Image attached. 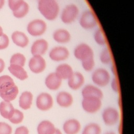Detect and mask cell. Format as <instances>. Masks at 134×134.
<instances>
[{
	"mask_svg": "<svg viewBox=\"0 0 134 134\" xmlns=\"http://www.w3.org/2000/svg\"><path fill=\"white\" fill-rule=\"evenodd\" d=\"M37 9L44 18L50 21L55 20L60 12L57 0H37Z\"/></svg>",
	"mask_w": 134,
	"mask_h": 134,
	"instance_id": "obj_1",
	"label": "cell"
},
{
	"mask_svg": "<svg viewBox=\"0 0 134 134\" xmlns=\"http://www.w3.org/2000/svg\"><path fill=\"white\" fill-rule=\"evenodd\" d=\"M18 88L13 79L7 75L0 76V96L6 102L14 100L18 94Z\"/></svg>",
	"mask_w": 134,
	"mask_h": 134,
	"instance_id": "obj_2",
	"label": "cell"
},
{
	"mask_svg": "<svg viewBox=\"0 0 134 134\" xmlns=\"http://www.w3.org/2000/svg\"><path fill=\"white\" fill-rule=\"evenodd\" d=\"M80 14L79 7L75 4H67L60 12L61 21L65 24H71L74 22Z\"/></svg>",
	"mask_w": 134,
	"mask_h": 134,
	"instance_id": "obj_3",
	"label": "cell"
},
{
	"mask_svg": "<svg viewBox=\"0 0 134 134\" xmlns=\"http://www.w3.org/2000/svg\"><path fill=\"white\" fill-rule=\"evenodd\" d=\"M47 23L40 18H36L30 21L27 26V31L31 36L39 37L43 35L47 30Z\"/></svg>",
	"mask_w": 134,
	"mask_h": 134,
	"instance_id": "obj_4",
	"label": "cell"
},
{
	"mask_svg": "<svg viewBox=\"0 0 134 134\" xmlns=\"http://www.w3.org/2000/svg\"><path fill=\"white\" fill-rule=\"evenodd\" d=\"M80 26L84 30H91L95 28L98 25V20L94 13L87 9L80 15L79 21Z\"/></svg>",
	"mask_w": 134,
	"mask_h": 134,
	"instance_id": "obj_5",
	"label": "cell"
},
{
	"mask_svg": "<svg viewBox=\"0 0 134 134\" xmlns=\"http://www.w3.org/2000/svg\"><path fill=\"white\" fill-rule=\"evenodd\" d=\"M73 55L76 59L82 62L87 59L93 58L94 53L93 49L89 44L82 42L74 48Z\"/></svg>",
	"mask_w": 134,
	"mask_h": 134,
	"instance_id": "obj_6",
	"label": "cell"
},
{
	"mask_svg": "<svg viewBox=\"0 0 134 134\" xmlns=\"http://www.w3.org/2000/svg\"><path fill=\"white\" fill-rule=\"evenodd\" d=\"M91 78L95 84L100 87H104L109 84L110 75L106 69L99 68L93 71Z\"/></svg>",
	"mask_w": 134,
	"mask_h": 134,
	"instance_id": "obj_7",
	"label": "cell"
},
{
	"mask_svg": "<svg viewBox=\"0 0 134 134\" xmlns=\"http://www.w3.org/2000/svg\"><path fill=\"white\" fill-rule=\"evenodd\" d=\"M70 56V51L65 46H56L51 49L49 52V58L55 62H62L67 60Z\"/></svg>",
	"mask_w": 134,
	"mask_h": 134,
	"instance_id": "obj_8",
	"label": "cell"
},
{
	"mask_svg": "<svg viewBox=\"0 0 134 134\" xmlns=\"http://www.w3.org/2000/svg\"><path fill=\"white\" fill-rule=\"evenodd\" d=\"M82 106L86 112L90 114L95 113L102 106V99L96 97H83Z\"/></svg>",
	"mask_w": 134,
	"mask_h": 134,
	"instance_id": "obj_9",
	"label": "cell"
},
{
	"mask_svg": "<svg viewBox=\"0 0 134 134\" xmlns=\"http://www.w3.org/2000/svg\"><path fill=\"white\" fill-rule=\"evenodd\" d=\"M28 66L32 73L39 74L46 69L47 62L43 56L32 55L29 61Z\"/></svg>",
	"mask_w": 134,
	"mask_h": 134,
	"instance_id": "obj_10",
	"label": "cell"
},
{
	"mask_svg": "<svg viewBox=\"0 0 134 134\" xmlns=\"http://www.w3.org/2000/svg\"><path fill=\"white\" fill-rule=\"evenodd\" d=\"M36 105L37 108L40 110H48L50 109L53 106V98L52 96L48 93H41L36 98Z\"/></svg>",
	"mask_w": 134,
	"mask_h": 134,
	"instance_id": "obj_11",
	"label": "cell"
},
{
	"mask_svg": "<svg viewBox=\"0 0 134 134\" xmlns=\"http://www.w3.org/2000/svg\"><path fill=\"white\" fill-rule=\"evenodd\" d=\"M49 42L43 38H38L35 40L30 47V52L32 55H44L49 49Z\"/></svg>",
	"mask_w": 134,
	"mask_h": 134,
	"instance_id": "obj_12",
	"label": "cell"
},
{
	"mask_svg": "<svg viewBox=\"0 0 134 134\" xmlns=\"http://www.w3.org/2000/svg\"><path fill=\"white\" fill-rule=\"evenodd\" d=\"M102 119L106 125L111 126L118 121L119 113L117 109L114 107H107L102 113Z\"/></svg>",
	"mask_w": 134,
	"mask_h": 134,
	"instance_id": "obj_13",
	"label": "cell"
},
{
	"mask_svg": "<svg viewBox=\"0 0 134 134\" xmlns=\"http://www.w3.org/2000/svg\"><path fill=\"white\" fill-rule=\"evenodd\" d=\"M52 39L58 44H64L68 43L71 40V34L69 30L65 28L56 29L52 33Z\"/></svg>",
	"mask_w": 134,
	"mask_h": 134,
	"instance_id": "obj_14",
	"label": "cell"
},
{
	"mask_svg": "<svg viewBox=\"0 0 134 134\" xmlns=\"http://www.w3.org/2000/svg\"><path fill=\"white\" fill-rule=\"evenodd\" d=\"M85 82L84 75L80 72H74L72 75L68 79L69 87L73 90H77L81 88Z\"/></svg>",
	"mask_w": 134,
	"mask_h": 134,
	"instance_id": "obj_15",
	"label": "cell"
},
{
	"mask_svg": "<svg viewBox=\"0 0 134 134\" xmlns=\"http://www.w3.org/2000/svg\"><path fill=\"white\" fill-rule=\"evenodd\" d=\"M62 80L54 72L47 75L45 79L44 83L47 87L52 91L58 90L61 85Z\"/></svg>",
	"mask_w": 134,
	"mask_h": 134,
	"instance_id": "obj_16",
	"label": "cell"
},
{
	"mask_svg": "<svg viewBox=\"0 0 134 134\" xmlns=\"http://www.w3.org/2000/svg\"><path fill=\"white\" fill-rule=\"evenodd\" d=\"M81 128L80 121L74 118L66 120L63 125V130L65 134H77Z\"/></svg>",
	"mask_w": 134,
	"mask_h": 134,
	"instance_id": "obj_17",
	"label": "cell"
},
{
	"mask_svg": "<svg viewBox=\"0 0 134 134\" xmlns=\"http://www.w3.org/2000/svg\"><path fill=\"white\" fill-rule=\"evenodd\" d=\"M13 42L18 47L25 48L29 44V39L24 32L15 31L12 35Z\"/></svg>",
	"mask_w": 134,
	"mask_h": 134,
	"instance_id": "obj_18",
	"label": "cell"
},
{
	"mask_svg": "<svg viewBox=\"0 0 134 134\" xmlns=\"http://www.w3.org/2000/svg\"><path fill=\"white\" fill-rule=\"evenodd\" d=\"M56 101L59 106L66 108L72 105L73 98L70 93L66 91H61L57 94Z\"/></svg>",
	"mask_w": 134,
	"mask_h": 134,
	"instance_id": "obj_19",
	"label": "cell"
},
{
	"mask_svg": "<svg viewBox=\"0 0 134 134\" xmlns=\"http://www.w3.org/2000/svg\"><path fill=\"white\" fill-rule=\"evenodd\" d=\"M58 76L63 80H68L74 72L72 67L67 63H61L58 65L54 72Z\"/></svg>",
	"mask_w": 134,
	"mask_h": 134,
	"instance_id": "obj_20",
	"label": "cell"
},
{
	"mask_svg": "<svg viewBox=\"0 0 134 134\" xmlns=\"http://www.w3.org/2000/svg\"><path fill=\"white\" fill-rule=\"evenodd\" d=\"M83 97H96L102 99L103 97V93L102 90L96 86L88 84L86 85L82 91Z\"/></svg>",
	"mask_w": 134,
	"mask_h": 134,
	"instance_id": "obj_21",
	"label": "cell"
},
{
	"mask_svg": "<svg viewBox=\"0 0 134 134\" xmlns=\"http://www.w3.org/2000/svg\"><path fill=\"white\" fill-rule=\"evenodd\" d=\"M56 128L50 121L44 120L38 125L37 131L38 134H54Z\"/></svg>",
	"mask_w": 134,
	"mask_h": 134,
	"instance_id": "obj_22",
	"label": "cell"
},
{
	"mask_svg": "<svg viewBox=\"0 0 134 134\" xmlns=\"http://www.w3.org/2000/svg\"><path fill=\"white\" fill-rule=\"evenodd\" d=\"M33 100V95L29 91L23 92L19 97V107L24 110L29 109L32 105Z\"/></svg>",
	"mask_w": 134,
	"mask_h": 134,
	"instance_id": "obj_23",
	"label": "cell"
},
{
	"mask_svg": "<svg viewBox=\"0 0 134 134\" xmlns=\"http://www.w3.org/2000/svg\"><path fill=\"white\" fill-rule=\"evenodd\" d=\"M8 69L13 75L20 80H25L28 77L27 72L24 69L23 66L18 65L10 64L8 68Z\"/></svg>",
	"mask_w": 134,
	"mask_h": 134,
	"instance_id": "obj_24",
	"label": "cell"
},
{
	"mask_svg": "<svg viewBox=\"0 0 134 134\" xmlns=\"http://www.w3.org/2000/svg\"><path fill=\"white\" fill-rule=\"evenodd\" d=\"M15 108L10 102L3 101L0 103V114L6 119H9L13 116Z\"/></svg>",
	"mask_w": 134,
	"mask_h": 134,
	"instance_id": "obj_25",
	"label": "cell"
},
{
	"mask_svg": "<svg viewBox=\"0 0 134 134\" xmlns=\"http://www.w3.org/2000/svg\"><path fill=\"white\" fill-rule=\"evenodd\" d=\"M94 40L96 44L99 46L105 47L106 46L107 41L104 31L101 28H97L93 34Z\"/></svg>",
	"mask_w": 134,
	"mask_h": 134,
	"instance_id": "obj_26",
	"label": "cell"
},
{
	"mask_svg": "<svg viewBox=\"0 0 134 134\" xmlns=\"http://www.w3.org/2000/svg\"><path fill=\"white\" fill-rule=\"evenodd\" d=\"M101 132L100 126L95 122H91L85 126L82 134H101Z\"/></svg>",
	"mask_w": 134,
	"mask_h": 134,
	"instance_id": "obj_27",
	"label": "cell"
},
{
	"mask_svg": "<svg viewBox=\"0 0 134 134\" xmlns=\"http://www.w3.org/2000/svg\"><path fill=\"white\" fill-rule=\"evenodd\" d=\"M30 7L29 4L25 1L23 5L16 10L13 12L14 16L17 18H22L25 17L29 13Z\"/></svg>",
	"mask_w": 134,
	"mask_h": 134,
	"instance_id": "obj_28",
	"label": "cell"
},
{
	"mask_svg": "<svg viewBox=\"0 0 134 134\" xmlns=\"http://www.w3.org/2000/svg\"><path fill=\"white\" fill-rule=\"evenodd\" d=\"M99 60L103 64L107 65L111 62V54L109 49L104 47L100 52Z\"/></svg>",
	"mask_w": 134,
	"mask_h": 134,
	"instance_id": "obj_29",
	"label": "cell"
},
{
	"mask_svg": "<svg viewBox=\"0 0 134 134\" xmlns=\"http://www.w3.org/2000/svg\"><path fill=\"white\" fill-rule=\"evenodd\" d=\"M26 61V57L23 54L21 53H16L12 56L10 60V64L18 65L24 67Z\"/></svg>",
	"mask_w": 134,
	"mask_h": 134,
	"instance_id": "obj_30",
	"label": "cell"
},
{
	"mask_svg": "<svg viewBox=\"0 0 134 134\" xmlns=\"http://www.w3.org/2000/svg\"><path fill=\"white\" fill-rule=\"evenodd\" d=\"M24 114L21 111L15 109L14 114L12 117L9 119V120L13 124H18L21 122L24 119Z\"/></svg>",
	"mask_w": 134,
	"mask_h": 134,
	"instance_id": "obj_31",
	"label": "cell"
},
{
	"mask_svg": "<svg viewBox=\"0 0 134 134\" xmlns=\"http://www.w3.org/2000/svg\"><path fill=\"white\" fill-rule=\"evenodd\" d=\"M83 69L86 72L92 71L95 66L94 58H91L81 62Z\"/></svg>",
	"mask_w": 134,
	"mask_h": 134,
	"instance_id": "obj_32",
	"label": "cell"
},
{
	"mask_svg": "<svg viewBox=\"0 0 134 134\" xmlns=\"http://www.w3.org/2000/svg\"><path fill=\"white\" fill-rule=\"evenodd\" d=\"M24 2V0H8L9 7L13 12L17 10Z\"/></svg>",
	"mask_w": 134,
	"mask_h": 134,
	"instance_id": "obj_33",
	"label": "cell"
},
{
	"mask_svg": "<svg viewBox=\"0 0 134 134\" xmlns=\"http://www.w3.org/2000/svg\"><path fill=\"white\" fill-rule=\"evenodd\" d=\"M12 128L7 123L0 122V134H12Z\"/></svg>",
	"mask_w": 134,
	"mask_h": 134,
	"instance_id": "obj_34",
	"label": "cell"
},
{
	"mask_svg": "<svg viewBox=\"0 0 134 134\" xmlns=\"http://www.w3.org/2000/svg\"><path fill=\"white\" fill-rule=\"evenodd\" d=\"M8 37L5 34L0 36V50H3L7 48L9 45Z\"/></svg>",
	"mask_w": 134,
	"mask_h": 134,
	"instance_id": "obj_35",
	"label": "cell"
},
{
	"mask_svg": "<svg viewBox=\"0 0 134 134\" xmlns=\"http://www.w3.org/2000/svg\"><path fill=\"white\" fill-rule=\"evenodd\" d=\"M111 87L112 90L116 93H118L119 91V86L118 81L117 78L115 77L113 79L111 82Z\"/></svg>",
	"mask_w": 134,
	"mask_h": 134,
	"instance_id": "obj_36",
	"label": "cell"
},
{
	"mask_svg": "<svg viewBox=\"0 0 134 134\" xmlns=\"http://www.w3.org/2000/svg\"><path fill=\"white\" fill-rule=\"evenodd\" d=\"M29 130L25 126H20L17 128L14 134H29Z\"/></svg>",
	"mask_w": 134,
	"mask_h": 134,
	"instance_id": "obj_37",
	"label": "cell"
},
{
	"mask_svg": "<svg viewBox=\"0 0 134 134\" xmlns=\"http://www.w3.org/2000/svg\"><path fill=\"white\" fill-rule=\"evenodd\" d=\"M5 68V62L2 59L0 58V73L3 72Z\"/></svg>",
	"mask_w": 134,
	"mask_h": 134,
	"instance_id": "obj_38",
	"label": "cell"
},
{
	"mask_svg": "<svg viewBox=\"0 0 134 134\" xmlns=\"http://www.w3.org/2000/svg\"><path fill=\"white\" fill-rule=\"evenodd\" d=\"M5 4V0H0V10L2 8Z\"/></svg>",
	"mask_w": 134,
	"mask_h": 134,
	"instance_id": "obj_39",
	"label": "cell"
},
{
	"mask_svg": "<svg viewBox=\"0 0 134 134\" xmlns=\"http://www.w3.org/2000/svg\"><path fill=\"white\" fill-rule=\"evenodd\" d=\"M54 134H62V132L61 131V130L60 129L56 128Z\"/></svg>",
	"mask_w": 134,
	"mask_h": 134,
	"instance_id": "obj_40",
	"label": "cell"
},
{
	"mask_svg": "<svg viewBox=\"0 0 134 134\" xmlns=\"http://www.w3.org/2000/svg\"><path fill=\"white\" fill-rule=\"evenodd\" d=\"M105 134H116V133L113 131H108L106 132Z\"/></svg>",
	"mask_w": 134,
	"mask_h": 134,
	"instance_id": "obj_41",
	"label": "cell"
},
{
	"mask_svg": "<svg viewBox=\"0 0 134 134\" xmlns=\"http://www.w3.org/2000/svg\"><path fill=\"white\" fill-rule=\"evenodd\" d=\"M3 29H2V28L0 26V36H2V35H3Z\"/></svg>",
	"mask_w": 134,
	"mask_h": 134,
	"instance_id": "obj_42",
	"label": "cell"
}]
</instances>
